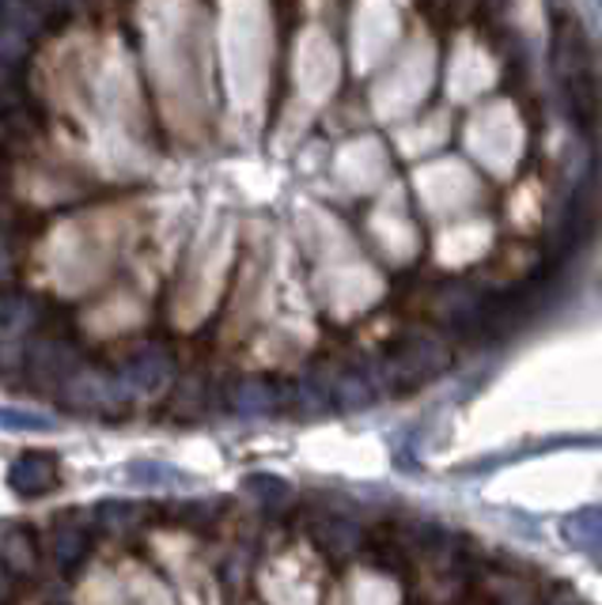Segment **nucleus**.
Wrapping results in <instances>:
<instances>
[{"mask_svg":"<svg viewBox=\"0 0 602 605\" xmlns=\"http://www.w3.org/2000/svg\"><path fill=\"white\" fill-rule=\"evenodd\" d=\"M133 480H137V485H171L175 469L159 466V461H140V466H133Z\"/></svg>","mask_w":602,"mask_h":605,"instance_id":"nucleus-13","label":"nucleus"},{"mask_svg":"<svg viewBox=\"0 0 602 605\" xmlns=\"http://www.w3.org/2000/svg\"><path fill=\"white\" fill-rule=\"evenodd\" d=\"M80 371V360L76 352L68 349V344L61 341H39L31 349V375L39 382H53V386H65L68 379H73Z\"/></svg>","mask_w":602,"mask_h":605,"instance_id":"nucleus-5","label":"nucleus"},{"mask_svg":"<svg viewBox=\"0 0 602 605\" xmlns=\"http://www.w3.org/2000/svg\"><path fill=\"white\" fill-rule=\"evenodd\" d=\"M61 402L80 413H122L129 405V390L122 386L118 375H103V371H76L73 379L61 386Z\"/></svg>","mask_w":602,"mask_h":605,"instance_id":"nucleus-3","label":"nucleus"},{"mask_svg":"<svg viewBox=\"0 0 602 605\" xmlns=\"http://www.w3.org/2000/svg\"><path fill=\"white\" fill-rule=\"evenodd\" d=\"M12 273V257H8V251H4V243H0V280Z\"/></svg>","mask_w":602,"mask_h":605,"instance_id":"nucleus-15","label":"nucleus"},{"mask_svg":"<svg viewBox=\"0 0 602 605\" xmlns=\"http://www.w3.org/2000/svg\"><path fill=\"white\" fill-rule=\"evenodd\" d=\"M171 408H175L179 416L201 413V382H198V379H186L182 386H179V394L171 397Z\"/></svg>","mask_w":602,"mask_h":605,"instance_id":"nucleus-11","label":"nucleus"},{"mask_svg":"<svg viewBox=\"0 0 602 605\" xmlns=\"http://www.w3.org/2000/svg\"><path fill=\"white\" fill-rule=\"evenodd\" d=\"M53 458L46 454H23L20 461L12 466V488L20 496H42L53 488Z\"/></svg>","mask_w":602,"mask_h":605,"instance_id":"nucleus-7","label":"nucleus"},{"mask_svg":"<svg viewBox=\"0 0 602 605\" xmlns=\"http://www.w3.org/2000/svg\"><path fill=\"white\" fill-rule=\"evenodd\" d=\"M122 386L133 394H156V390H163L167 382H171V360H167L159 349H145L137 352L133 360L122 368Z\"/></svg>","mask_w":602,"mask_h":605,"instance_id":"nucleus-4","label":"nucleus"},{"mask_svg":"<svg viewBox=\"0 0 602 605\" xmlns=\"http://www.w3.org/2000/svg\"><path fill=\"white\" fill-rule=\"evenodd\" d=\"M246 488H251V492H258L262 503H270V507H281V503L288 500V485H281L277 477H251V480H246Z\"/></svg>","mask_w":602,"mask_h":605,"instance_id":"nucleus-12","label":"nucleus"},{"mask_svg":"<svg viewBox=\"0 0 602 605\" xmlns=\"http://www.w3.org/2000/svg\"><path fill=\"white\" fill-rule=\"evenodd\" d=\"M447 363H451V352L436 333H413V337H405V341L398 344L383 363H376L371 382H376V390L379 386L410 390V386L429 382L432 375H440Z\"/></svg>","mask_w":602,"mask_h":605,"instance_id":"nucleus-2","label":"nucleus"},{"mask_svg":"<svg viewBox=\"0 0 602 605\" xmlns=\"http://www.w3.org/2000/svg\"><path fill=\"white\" fill-rule=\"evenodd\" d=\"M315 538L330 556H349L360 545V527L345 514H323L315 522Z\"/></svg>","mask_w":602,"mask_h":605,"instance_id":"nucleus-8","label":"nucleus"},{"mask_svg":"<svg viewBox=\"0 0 602 605\" xmlns=\"http://www.w3.org/2000/svg\"><path fill=\"white\" fill-rule=\"evenodd\" d=\"M550 65L564 103L572 106V118L583 132H595L602 126V76L583 42L580 23L564 8H557L550 23Z\"/></svg>","mask_w":602,"mask_h":605,"instance_id":"nucleus-1","label":"nucleus"},{"mask_svg":"<svg viewBox=\"0 0 602 605\" xmlns=\"http://www.w3.org/2000/svg\"><path fill=\"white\" fill-rule=\"evenodd\" d=\"M232 405H235V413H243V416L273 413V405H277V394H273L270 382L251 379V382H239V386H235Z\"/></svg>","mask_w":602,"mask_h":605,"instance_id":"nucleus-9","label":"nucleus"},{"mask_svg":"<svg viewBox=\"0 0 602 605\" xmlns=\"http://www.w3.org/2000/svg\"><path fill=\"white\" fill-rule=\"evenodd\" d=\"M330 402L341 408V413H360L376 402V382H371V371H341L330 382Z\"/></svg>","mask_w":602,"mask_h":605,"instance_id":"nucleus-6","label":"nucleus"},{"mask_svg":"<svg viewBox=\"0 0 602 605\" xmlns=\"http://www.w3.org/2000/svg\"><path fill=\"white\" fill-rule=\"evenodd\" d=\"M0 424L12 432H46L50 428L46 416H23V413H12V408H0Z\"/></svg>","mask_w":602,"mask_h":605,"instance_id":"nucleus-14","label":"nucleus"},{"mask_svg":"<svg viewBox=\"0 0 602 605\" xmlns=\"http://www.w3.org/2000/svg\"><path fill=\"white\" fill-rule=\"evenodd\" d=\"M0 140H4V129H0Z\"/></svg>","mask_w":602,"mask_h":605,"instance_id":"nucleus-16","label":"nucleus"},{"mask_svg":"<svg viewBox=\"0 0 602 605\" xmlns=\"http://www.w3.org/2000/svg\"><path fill=\"white\" fill-rule=\"evenodd\" d=\"M569 538L572 545L588 549V553H602V507L577 514V519L569 522Z\"/></svg>","mask_w":602,"mask_h":605,"instance_id":"nucleus-10","label":"nucleus"}]
</instances>
